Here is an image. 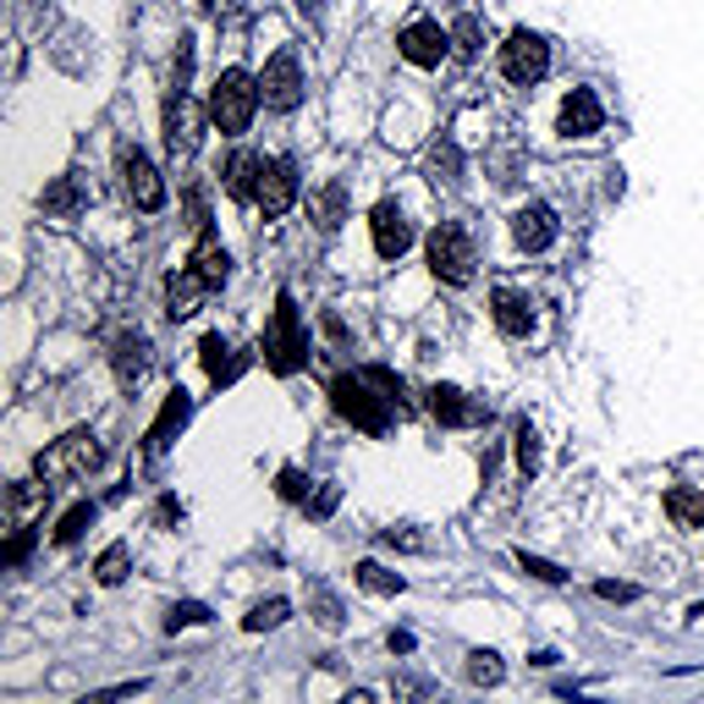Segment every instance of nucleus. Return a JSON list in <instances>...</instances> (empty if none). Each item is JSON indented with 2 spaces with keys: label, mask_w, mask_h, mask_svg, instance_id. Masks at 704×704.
<instances>
[{
  "label": "nucleus",
  "mask_w": 704,
  "mask_h": 704,
  "mask_svg": "<svg viewBox=\"0 0 704 704\" xmlns=\"http://www.w3.org/2000/svg\"><path fill=\"white\" fill-rule=\"evenodd\" d=\"M122 176H127V193H133L138 210H160V204H165V183H160V171H154L138 149L122 154Z\"/></svg>",
  "instance_id": "13"
},
{
  "label": "nucleus",
  "mask_w": 704,
  "mask_h": 704,
  "mask_svg": "<svg viewBox=\"0 0 704 704\" xmlns=\"http://www.w3.org/2000/svg\"><path fill=\"white\" fill-rule=\"evenodd\" d=\"M188 413H193L188 391H171V397H165V407H160V418L149 424V452H165V447H171V435L188 424Z\"/></svg>",
  "instance_id": "18"
},
{
  "label": "nucleus",
  "mask_w": 704,
  "mask_h": 704,
  "mask_svg": "<svg viewBox=\"0 0 704 704\" xmlns=\"http://www.w3.org/2000/svg\"><path fill=\"white\" fill-rule=\"evenodd\" d=\"M429 407H435L440 424H474V418H479V407H474L457 386H435V391H429Z\"/></svg>",
  "instance_id": "22"
},
{
  "label": "nucleus",
  "mask_w": 704,
  "mask_h": 704,
  "mask_svg": "<svg viewBox=\"0 0 704 704\" xmlns=\"http://www.w3.org/2000/svg\"><path fill=\"white\" fill-rule=\"evenodd\" d=\"M264 215H287L292 204H298V171H292V160H264V176H259V199H253Z\"/></svg>",
  "instance_id": "8"
},
{
  "label": "nucleus",
  "mask_w": 704,
  "mask_h": 704,
  "mask_svg": "<svg viewBox=\"0 0 704 704\" xmlns=\"http://www.w3.org/2000/svg\"><path fill=\"white\" fill-rule=\"evenodd\" d=\"M193 271L204 276V287H210V292H215V287H226V276H231V259H226V248H221V237H215V231H199Z\"/></svg>",
  "instance_id": "17"
},
{
  "label": "nucleus",
  "mask_w": 704,
  "mask_h": 704,
  "mask_svg": "<svg viewBox=\"0 0 704 704\" xmlns=\"http://www.w3.org/2000/svg\"><path fill=\"white\" fill-rule=\"evenodd\" d=\"M143 369H149V341L143 336H122L116 341V375H122V386L143 380Z\"/></svg>",
  "instance_id": "23"
},
{
  "label": "nucleus",
  "mask_w": 704,
  "mask_h": 704,
  "mask_svg": "<svg viewBox=\"0 0 704 704\" xmlns=\"http://www.w3.org/2000/svg\"><path fill=\"white\" fill-rule=\"evenodd\" d=\"M165 143L176 154H193L199 149V111L188 100V88H171V100H165Z\"/></svg>",
  "instance_id": "9"
},
{
  "label": "nucleus",
  "mask_w": 704,
  "mask_h": 704,
  "mask_svg": "<svg viewBox=\"0 0 704 704\" xmlns=\"http://www.w3.org/2000/svg\"><path fill=\"white\" fill-rule=\"evenodd\" d=\"M490 309H495L501 336H528V330H535V303H528L523 292H512V287H495Z\"/></svg>",
  "instance_id": "15"
},
{
  "label": "nucleus",
  "mask_w": 704,
  "mask_h": 704,
  "mask_svg": "<svg viewBox=\"0 0 704 704\" xmlns=\"http://www.w3.org/2000/svg\"><path fill=\"white\" fill-rule=\"evenodd\" d=\"M666 517H671L677 528H704V490L671 485V490H666Z\"/></svg>",
  "instance_id": "21"
},
{
  "label": "nucleus",
  "mask_w": 704,
  "mask_h": 704,
  "mask_svg": "<svg viewBox=\"0 0 704 704\" xmlns=\"http://www.w3.org/2000/svg\"><path fill=\"white\" fill-rule=\"evenodd\" d=\"M259 100H264V95H259V77H248L242 66H226V72L215 77V88H210V122L237 138V133H248Z\"/></svg>",
  "instance_id": "1"
},
{
  "label": "nucleus",
  "mask_w": 704,
  "mask_h": 704,
  "mask_svg": "<svg viewBox=\"0 0 704 704\" xmlns=\"http://www.w3.org/2000/svg\"><path fill=\"white\" fill-rule=\"evenodd\" d=\"M369 231H375V248L386 253V259H402L407 248H413V226H407V215H402V204H375V215H369Z\"/></svg>",
  "instance_id": "12"
},
{
  "label": "nucleus",
  "mask_w": 704,
  "mask_h": 704,
  "mask_svg": "<svg viewBox=\"0 0 704 704\" xmlns=\"http://www.w3.org/2000/svg\"><path fill=\"white\" fill-rule=\"evenodd\" d=\"M594 594H600V600H639L633 583H594Z\"/></svg>",
  "instance_id": "36"
},
{
  "label": "nucleus",
  "mask_w": 704,
  "mask_h": 704,
  "mask_svg": "<svg viewBox=\"0 0 704 704\" xmlns=\"http://www.w3.org/2000/svg\"><path fill=\"white\" fill-rule=\"evenodd\" d=\"M276 490H281L287 501H303V495H309V479H303L298 468H281V485H276Z\"/></svg>",
  "instance_id": "35"
},
{
  "label": "nucleus",
  "mask_w": 704,
  "mask_h": 704,
  "mask_svg": "<svg viewBox=\"0 0 704 704\" xmlns=\"http://www.w3.org/2000/svg\"><path fill=\"white\" fill-rule=\"evenodd\" d=\"M501 72H506L512 83H540V77L551 72V45H545L540 34L517 28V34L501 45Z\"/></svg>",
  "instance_id": "6"
},
{
  "label": "nucleus",
  "mask_w": 704,
  "mask_h": 704,
  "mask_svg": "<svg viewBox=\"0 0 704 704\" xmlns=\"http://www.w3.org/2000/svg\"><path fill=\"white\" fill-rule=\"evenodd\" d=\"M193 623H210V611L193 605V600H188V605H171V616H165V628H171V633H176V628H193Z\"/></svg>",
  "instance_id": "33"
},
{
  "label": "nucleus",
  "mask_w": 704,
  "mask_h": 704,
  "mask_svg": "<svg viewBox=\"0 0 704 704\" xmlns=\"http://www.w3.org/2000/svg\"><path fill=\"white\" fill-rule=\"evenodd\" d=\"M95 523V501H77V506H66L61 512V523H55V545H72V540H83V528Z\"/></svg>",
  "instance_id": "24"
},
{
  "label": "nucleus",
  "mask_w": 704,
  "mask_h": 704,
  "mask_svg": "<svg viewBox=\"0 0 704 704\" xmlns=\"http://www.w3.org/2000/svg\"><path fill=\"white\" fill-rule=\"evenodd\" d=\"M95 578H100V583H122V578H127V545H111V551H100V562H95Z\"/></svg>",
  "instance_id": "31"
},
{
  "label": "nucleus",
  "mask_w": 704,
  "mask_h": 704,
  "mask_svg": "<svg viewBox=\"0 0 704 704\" xmlns=\"http://www.w3.org/2000/svg\"><path fill=\"white\" fill-rule=\"evenodd\" d=\"M287 611H292L287 600H259V605H253V611L242 616V628H248V633H264V628H281V623H287Z\"/></svg>",
  "instance_id": "25"
},
{
  "label": "nucleus",
  "mask_w": 704,
  "mask_h": 704,
  "mask_svg": "<svg viewBox=\"0 0 704 704\" xmlns=\"http://www.w3.org/2000/svg\"><path fill=\"white\" fill-rule=\"evenodd\" d=\"M259 176H264V160L248 154V149H237L231 165H226V193L242 199V204H253V199H259Z\"/></svg>",
  "instance_id": "19"
},
{
  "label": "nucleus",
  "mask_w": 704,
  "mask_h": 704,
  "mask_svg": "<svg viewBox=\"0 0 704 704\" xmlns=\"http://www.w3.org/2000/svg\"><path fill=\"white\" fill-rule=\"evenodd\" d=\"M517 468H523V474H535V468H540V429L528 424V418L517 424Z\"/></svg>",
  "instance_id": "30"
},
{
  "label": "nucleus",
  "mask_w": 704,
  "mask_h": 704,
  "mask_svg": "<svg viewBox=\"0 0 704 704\" xmlns=\"http://www.w3.org/2000/svg\"><path fill=\"white\" fill-rule=\"evenodd\" d=\"M447 45H452V34L440 28V23H407V28H402V39H397L402 61H413V66H440Z\"/></svg>",
  "instance_id": "10"
},
{
  "label": "nucleus",
  "mask_w": 704,
  "mask_h": 704,
  "mask_svg": "<svg viewBox=\"0 0 704 704\" xmlns=\"http://www.w3.org/2000/svg\"><path fill=\"white\" fill-rule=\"evenodd\" d=\"M479 39H485L479 17H468V12H463V17L452 23V50H457L463 61H474V55H479Z\"/></svg>",
  "instance_id": "27"
},
{
  "label": "nucleus",
  "mask_w": 704,
  "mask_h": 704,
  "mask_svg": "<svg viewBox=\"0 0 704 704\" xmlns=\"http://www.w3.org/2000/svg\"><path fill=\"white\" fill-rule=\"evenodd\" d=\"M517 567H523L528 578H540V583H562V578H567L556 562H545V556H528V551H517Z\"/></svg>",
  "instance_id": "32"
},
{
  "label": "nucleus",
  "mask_w": 704,
  "mask_h": 704,
  "mask_svg": "<svg viewBox=\"0 0 704 704\" xmlns=\"http://www.w3.org/2000/svg\"><path fill=\"white\" fill-rule=\"evenodd\" d=\"M364 380H369V386H380L391 402H402V380H397L391 369H364Z\"/></svg>",
  "instance_id": "34"
},
{
  "label": "nucleus",
  "mask_w": 704,
  "mask_h": 704,
  "mask_svg": "<svg viewBox=\"0 0 704 704\" xmlns=\"http://www.w3.org/2000/svg\"><path fill=\"white\" fill-rule=\"evenodd\" d=\"M512 237H517L523 253H545L556 242V210L551 204H523L512 215Z\"/></svg>",
  "instance_id": "11"
},
{
  "label": "nucleus",
  "mask_w": 704,
  "mask_h": 704,
  "mask_svg": "<svg viewBox=\"0 0 704 704\" xmlns=\"http://www.w3.org/2000/svg\"><path fill=\"white\" fill-rule=\"evenodd\" d=\"M100 463V440L88 435V429H72V435H61V440H50V447L34 457V474L39 479H77V474H88Z\"/></svg>",
  "instance_id": "4"
},
{
  "label": "nucleus",
  "mask_w": 704,
  "mask_h": 704,
  "mask_svg": "<svg viewBox=\"0 0 704 704\" xmlns=\"http://www.w3.org/2000/svg\"><path fill=\"white\" fill-rule=\"evenodd\" d=\"M45 210L50 215H77V183L72 176H55V183L45 188Z\"/></svg>",
  "instance_id": "29"
},
{
  "label": "nucleus",
  "mask_w": 704,
  "mask_h": 704,
  "mask_svg": "<svg viewBox=\"0 0 704 704\" xmlns=\"http://www.w3.org/2000/svg\"><path fill=\"white\" fill-rule=\"evenodd\" d=\"M204 276L193 271V264H188V271H176L171 281H165V303H171V319H188V314H199V303H204Z\"/></svg>",
  "instance_id": "16"
},
{
  "label": "nucleus",
  "mask_w": 704,
  "mask_h": 704,
  "mask_svg": "<svg viewBox=\"0 0 704 704\" xmlns=\"http://www.w3.org/2000/svg\"><path fill=\"white\" fill-rule=\"evenodd\" d=\"M429 271H435V281H447V287H468L474 281V237L457 221H440L429 231Z\"/></svg>",
  "instance_id": "3"
},
{
  "label": "nucleus",
  "mask_w": 704,
  "mask_h": 704,
  "mask_svg": "<svg viewBox=\"0 0 704 704\" xmlns=\"http://www.w3.org/2000/svg\"><path fill=\"white\" fill-rule=\"evenodd\" d=\"M199 359H204V375H210L215 386H226V380H237V375H242V359L231 352V341H226V336H204V341H199Z\"/></svg>",
  "instance_id": "20"
},
{
  "label": "nucleus",
  "mask_w": 704,
  "mask_h": 704,
  "mask_svg": "<svg viewBox=\"0 0 704 704\" xmlns=\"http://www.w3.org/2000/svg\"><path fill=\"white\" fill-rule=\"evenodd\" d=\"M600 122H605V111L594 100V88H573V95L562 100V116H556L562 138H589V133H600Z\"/></svg>",
  "instance_id": "14"
},
{
  "label": "nucleus",
  "mask_w": 704,
  "mask_h": 704,
  "mask_svg": "<svg viewBox=\"0 0 704 704\" xmlns=\"http://www.w3.org/2000/svg\"><path fill=\"white\" fill-rule=\"evenodd\" d=\"M259 352H264V364H271L276 375H298V369L309 364V341H303V325H298V303H292V292L276 298V314H271V330H264Z\"/></svg>",
  "instance_id": "2"
},
{
  "label": "nucleus",
  "mask_w": 704,
  "mask_h": 704,
  "mask_svg": "<svg viewBox=\"0 0 704 704\" xmlns=\"http://www.w3.org/2000/svg\"><path fill=\"white\" fill-rule=\"evenodd\" d=\"M28 545H34V535H28V528H17V535H12V545H7V562L17 567V562L28 556Z\"/></svg>",
  "instance_id": "37"
},
{
  "label": "nucleus",
  "mask_w": 704,
  "mask_h": 704,
  "mask_svg": "<svg viewBox=\"0 0 704 704\" xmlns=\"http://www.w3.org/2000/svg\"><path fill=\"white\" fill-rule=\"evenodd\" d=\"M501 677H506V666H501V655H495V650H474V655H468V682L495 688Z\"/></svg>",
  "instance_id": "26"
},
{
  "label": "nucleus",
  "mask_w": 704,
  "mask_h": 704,
  "mask_svg": "<svg viewBox=\"0 0 704 704\" xmlns=\"http://www.w3.org/2000/svg\"><path fill=\"white\" fill-rule=\"evenodd\" d=\"M330 402H336L341 418H352L359 429L386 435V402H391V397H369V380H364V375H336V380H330Z\"/></svg>",
  "instance_id": "5"
},
{
  "label": "nucleus",
  "mask_w": 704,
  "mask_h": 704,
  "mask_svg": "<svg viewBox=\"0 0 704 704\" xmlns=\"http://www.w3.org/2000/svg\"><path fill=\"white\" fill-rule=\"evenodd\" d=\"M359 583L369 594H402V573H386L380 562H359Z\"/></svg>",
  "instance_id": "28"
},
{
  "label": "nucleus",
  "mask_w": 704,
  "mask_h": 704,
  "mask_svg": "<svg viewBox=\"0 0 704 704\" xmlns=\"http://www.w3.org/2000/svg\"><path fill=\"white\" fill-rule=\"evenodd\" d=\"M259 95L271 111H292L303 100V66L292 50H276L271 61H264V77H259Z\"/></svg>",
  "instance_id": "7"
}]
</instances>
